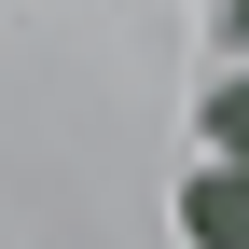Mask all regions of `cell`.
Here are the masks:
<instances>
[{"label":"cell","mask_w":249,"mask_h":249,"mask_svg":"<svg viewBox=\"0 0 249 249\" xmlns=\"http://www.w3.org/2000/svg\"><path fill=\"white\" fill-rule=\"evenodd\" d=\"M235 14H249V0H235Z\"/></svg>","instance_id":"obj_3"},{"label":"cell","mask_w":249,"mask_h":249,"mask_svg":"<svg viewBox=\"0 0 249 249\" xmlns=\"http://www.w3.org/2000/svg\"><path fill=\"white\" fill-rule=\"evenodd\" d=\"M180 235L194 249H249V152H208L180 180Z\"/></svg>","instance_id":"obj_1"},{"label":"cell","mask_w":249,"mask_h":249,"mask_svg":"<svg viewBox=\"0 0 249 249\" xmlns=\"http://www.w3.org/2000/svg\"><path fill=\"white\" fill-rule=\"evenodd\" d=\"M208 152H249V70L208 83Z\"/></svg>","instance_id":"obj_2"}]
</instances>
